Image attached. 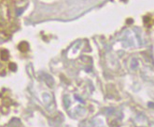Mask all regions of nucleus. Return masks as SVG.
Instances as JSON below:
<instances>
[{
  "instance_id": "f257e3e1",
  "label": "nucleus",
  "mask_w": 154,
  "mask_h": 127,
  "mask_svg": "<svg viewBox=\"0 0 154 127\" xmlns=\"http://www.w3.org/2000/svg\"><path fill=\"white\" fill-rule=\"evenodd\" d=\"M20 0H0V32L6 31L12 23L14 10H18L16 3Z\"/></svg>"
},
{
  "instance_id": "f03ea898",
  "label": "nucleus",
  "mask_w": 154,
  "mask_h": 127,
  "mask_svg": "<svg viewBox=\"0 0 154 127\" xmlns=\"http://www.w3.org/2000/svg\"><path fill=\"white\" fill-rule=\"evenodd\" d=\"M149 107H154V103L149 102Z\"/></svg>"
}]
</instances>
